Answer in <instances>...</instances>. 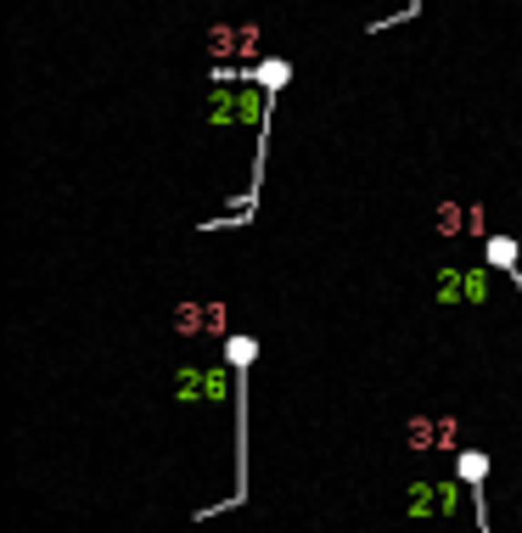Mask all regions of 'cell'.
Returning a JSON list of instances; mask_svg holds the SVG:
<instances>
[{"label":"cell","mask_w":522,"mask_h":533,"mask_svg":"<svg viewBox=\"0 0 522 533\" xmlns=\"http://www.w3.org/2000/svg\"><path fill=\"white\" fill-rule=\"evenodd\" d=\"M214 40H219L214 51H231V56H242V51H253V45H242V40H258V35H253V28H214Z\"/></svg>","instance_id":"cell-1"},{"label":"cell","mask_w":522,"mask_h":533,"mask_svg":"<svg viewBox=\"0 0 522 533\" xmlns=\"http://www.w3.org/2000/svg\"><path fill=\"white\" fill-rule=\"evenodd\" d=\"M219 309H180V331H219L225 320H214Z\"/></svg>","instance_id":"cell-2"}]
</instances>
